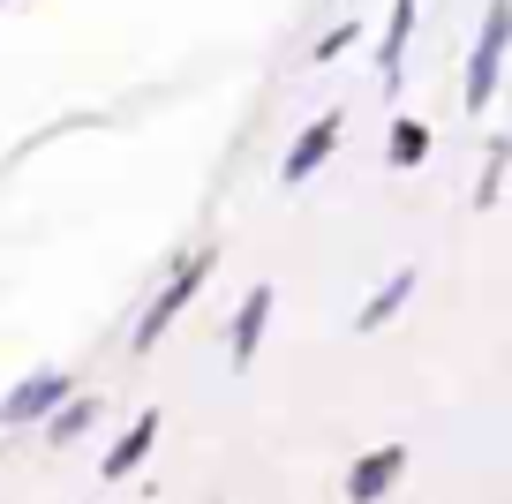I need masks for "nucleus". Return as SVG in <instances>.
I'll use <instances>...</instances> for the list:
<instances>
[{
	"label": "nucleus",
	"mask_w": 512,
	"mask_h": 504,
	"mask_svg": "<svg viewBox=\"0 0 512 504\" xmlns=\"http://www.w3.org/2000/svg\"><path fill=\"white\" fill-rule=\"evenodd\" d=\"M497 53H505V0L490 8L482 46H475V83H467V98H475V106H490V91H497Z\"/></svg>",
	"instance_id": "1a4fd4ad"
},
{
	"label": "nucleus",
	"mask_w": 512,
	"mask_h": 504,
	"mask_svg": "<svg viewBox=\"0 0 512 504\" xmlns=\"http://www.w3.org/2000/svg\"><path fill=\"white\" fill-rule=\"evenodd\" d=\"M332 143H339V113H324V121H309V128H302V143H294V151H287V166H279V181H287V189H302V181L317 174L324 158H332Z\"/></svg>",
	"instance_id": "0eeeda50"
},
{
	"label": "nucleus",
	"mask_w": 512,
	"mask_h": 504,
	"mask_svg": "<svg viewBox=\"0 0 512 504\" xmlns=\"http://www.w3.org/2000/svg\"><path fill=\"white\" fill-rule=\"evenodd\" d=\"M384 158H392L400 174H407V166H422V158H430V128H422V121H400V128H392V151H384Z\"/></svg>",
	"instance_id": "9d476101"
},
{
	"label": "nucleus",
	"mask_w": 512,
	"mask_h": 504,
	"mask_svg": "<svg viewBox=\"0 0 512 504\" xmlns=\"http://www.w3.org/2000/svg\"><path fill=\"white\" fill-rule=\"evenodd\" d=\"M272 309H279V294L272 286H249L241 294V309L226 316V369H256V354H264V331H272Z\"/></svg>",
	"instance_id": "20e7f679"
},
{
	"label": "nucleus",
	"mask_w": 512,
	"mask_h": 504,
	"mask_svg": "<svg viewBox=\"0 0 512 504\" xmlns=\"http://www.w3.org/2000/svg\"><path fill=\"white\" fill-rule=\"evenodd\" d=\"M76 384H83L76 369H31L23 384H8V392H0V437H23V429H38L68 392H76Z\"/></svg>",
	"instance_id": "f03ea898"
},
{
	"label": "nucleus",
	"mask_w": 512,
	"mask_h": 504,
	"mask_svg": "<svg viewBox=\"0 0 512 504\" xmlns=\"http://www.w3.org/2000/svg\"><path fill=\"white\" fill-rule=\"evenodd\" d=\"M415 286H422V271H415V264H400V271H392V279L377 286V294L362 301V309H354V331H384V324H392V316L407 309V301H415Z\"/></svg>",
	"instance_id": "6e6552de"
},
{
	"label": "nucleus",
	"mask_w": 512,
	"mask_h": 504,
	"mask_svg": "<svg viewBox=\"0 0 512 504\" xmlns=\"http://www.w3.org/2000/svg\"><path fill=\"white\" fill-rule=\"evenodd\" d=\"M159 429H166V414L159 407H144V414H128V429L106 444V459H98V482H128V474L151 459V444H159Z\"/></svg>",
	"instance_id": "39448f33"
},
{
	"label": "nucleus",
	"mask_w": 512,
	"mask_h": 504,
	"mask_svg": "<svg viewBox=\"0 0 512 504\" xmlns=\"http://www.w3.org/2000/svg\"><path fill=\"white\" fill-rule=\"evenodd\" d=\"M211 264H219V249H189V256H174V271L159 279V294L144 301V316H136V331H128V347H136V354L159 347L166 331H174V316L196 301V286L211 279Z\"/></svg>",
	"instance_id": "f257e3e1"
},
{
	"label": "nucleus",
	"mask_w": 512,
	"mask_h": 504,
	"mask_svg": "<svg viewBox=\"0 0 512 504\" xmlns=\"http://www.w3.org/2000/svg\"><path fill=\"white\" fill-rule=\"evenodd\" d=\"M407 444H369V452H354L347 459V474H339V497L347 504H384L392 489L407 482Z\"/></svg>",
	"instance_id": "7ed1b4c3"
},
{
	"label": "nucleus",
	"mask_w": 512,
	"mask_h": 504,
	"mask_svg": "<svg viewBox=\"0 0 512 504\" xmlns=\"http://www.w3.org/2000/svg\"><path fill=\"white\" fill-rule=\"evenodd\" d=\"M98 414H106V399L91 392V384H76V392L61 399V407L46 414V422H38V437H46V452H68V444H83L98 429Z\"/></svg>",
	"instance_id": "423d86ee"
}]
</instances>
